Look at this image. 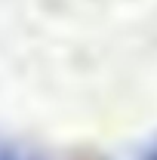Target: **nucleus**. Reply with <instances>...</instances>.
Masks as SVG:
<instances>
[{
    "label": "nucleus",
    "instance_id": "obj_1",
    "mask_svg": "<svg viewBox=\"0 0 157 160\" xmlns=\"http://www.w3.org/2000/svg\"><path fill=\"white\" fill-rule=\"evenodd\" d=\"M136 160H157V139L151 142V145H145V148L136 154Z\"/></svg>",
    "mask_w": 157,
    "mask_h": 160
},
{
    "label": "nucleus",
    "instance_id": "obj_2",
    "mask_svg": "<svg viewBox=\"0 0 157 160\" xmlns=\"http://www.w3.org/2000/svg\"><path fill=\"white\" fill-rule=\"evenodd\" d=\"M0 160H22V157H16L13 151H3V148H0Z\"/></svg>",
    "mask_w": 157,
    "mask_h": 160
}]
</instances>
